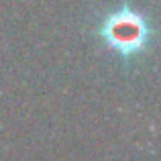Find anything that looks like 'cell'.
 <instances>
[{
	"instance_id": "6da1fadb",
	"label": "cell",
	"mask_w": 161,
	"mask_h": 161,
	"mask_svg": "<svg viewBox=\"0 0 161 161\" xmlns=\"http://www.w3.org/2000/svg\"><path fill=\"white\" fill-rule=\"evenodd\" d=\"M98 39L116 57L133 61L151 49L153 29L149 19L139 8L125 2L100 19Z\"/></svg>"
}]
</instances>
